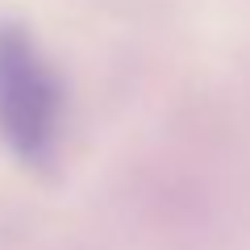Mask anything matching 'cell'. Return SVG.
Masks as SVG:
<instances>
[{"label":"cell","instance_id":"6da1fadb","mask_svg":"<svg viewBox=\"0 0 250 250\" xmlns=\"http://www.w3.org/2000/svg\"><path fill=\"white\" fill-rule=\"evenodd\" d=\"M62 88L25 25L0 21V138L21 163L46 167L59 146Z\"/></svg>","mask_w":250,"mask_h":250}]
</instances>
